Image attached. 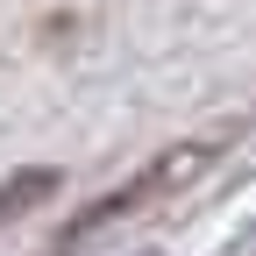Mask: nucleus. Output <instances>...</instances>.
Here are the masks:
<instances>
[{"mask_svg":"<svg viewBox=\"0 0 256 256\" xmlns=\"http://www.w3.org/2000/svg\"><path fill=\"white\" fill-rule=\"evenodd\" d=\"M50 192V178H22V185H0V214L8 206H28V200H43Z\"/></svg>","mask_w":256,"mask_h":256,"instance_id":"nucleus-1","label":"nucleus"}]
</instances>
